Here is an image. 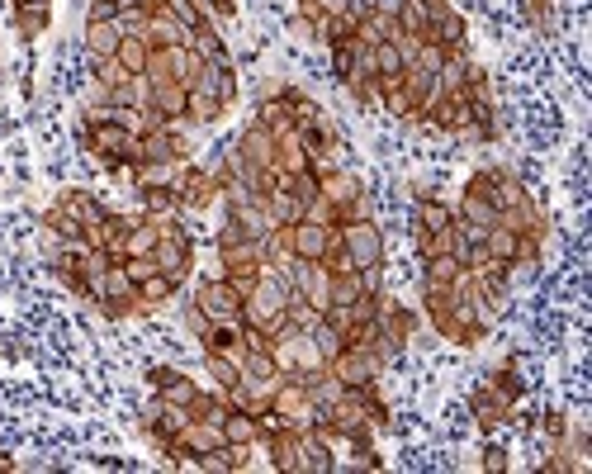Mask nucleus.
I'll use <instances>...</instances> for the list:
<instances>
[{"mask_svg":"<svg viewBox=\"0 0 592 474\" xmlns=\"http://www.w3.org/2000/svg\"><path fill=\"white\" fill-rule=\"evenodd\" d=\"M76 138H81L90 162H100L105 171H114V176H128L133 166L143 162V152H138V133H133V124H128L124 110H109V105L86 110L81 114V124H76Z\"/></svg>","mask_w":592,"mask_h":474,"instance_id":"f257e3e1","label":"nucleus"},{"mask_svg":"<svg viewBox=\"0 0 592 474\" xmlns=\"http://www.w3.org/2000/svg\"><path fill=\"white\" fill-rule=\"evenodd\" d=\"M242 323L252 332H261V337H275V332L289 328V275L285 271H261V280H256V290L242 299Z\"/></svg>","mask_w":592,"mask_h":474,"instance_id":"f03ea898","label":"nucleus"},{"mask_svg":"<svg viewBox=\"0 0 592 474\" xmlns=\"http://www.w3.org/2000/svg\"><path fill=\"white\" fill-rule=\"evenodd\" d=\"M157 223V271H166L171 275V280H180V285H185V280H190V271H195V237L185 233V223L180 219H152Z\"/></svg>","mask_w":592,"mask_h":474,"instance_id":"7ed1b4c3","label":"nucleus"},{"mask_svg":"<svg viewBox=\"0 0 592 474\" xmlns=\"http://www.w3.org/2000/svg\"><path fill=\"white\" fill-rule=\"evenodd\" d=\"M176 195H180V209L185 214H204L223 200V181H218L214 166H199V162H180L176 166Z\"/></svg>","mask_w":592,"mask_h":474,"instance_id":"20e7f679","label":"nucleus"},{"mask_svg":"<svg viewBox=\"0 0 592 474\" xmlns=\"http://www.w3.org/2000/svg\"><path fill=\"white\" fill-rule=\"evenodd\" d=\"M337 237L346 256H351V266L356 271H375L384 266V228L375 219H351V223H337Z\"/></svg>","mask_w":592,"mask_h":474,"instance_id":"39448f33","label":"nucleus"},{"mask_svg":"<svg viewBox=\"0 0 592 474\" xmlns=\"http://www.w3.org/2000/svg\"><path fill=\"white\" fill-rule=\"evenodd\" d=\"M332 375H337L346 389H356V384H375L379 375H384V356H379L375 347H360V342H346V347L332 356V365H327Z\"/></svg>","mask_w":592,"mask_h":474,"instance_id":"423d86ee","label":"nucleus"},{"mask_svg":"<svg viewBox=\"0 0 592 474\" xmlns=\"http://www.w3.org/2000/svg\"><path fill=\"white\" fill-rule=\"evenodd\" d=\"M190 304H199V313L209 323H228V318H242V294L223 280V275H204L190 294Z\"/></svg>","mask_w":592,"mask_h":474,"instance_id":"0eeeda50","label":"nucleus"},{"mask_svg":"<svg viewBox=\"0 0 592 474\" xmlns=\"http://www.w3.org/2000/svg\"><path fill=\"white\" fill-rule=\"evenodd\" d=\"M138 152H143V162H162V166L190 162V143H185L180 124H157L138 133Z\"/></svg>","mask_w":592,"mask_h":474,"instance_id":"6e6552de","label":"nucleus"},{"mask_svg":"<svg viewBox=\"0 0 592 474\" xmlns=\"http://www.w3.org/2000/svg\"><path fill=\"white\" fill-rule=\"evenodd\" d=\"M143 105L162 124H185V110H190V86H180V81H143Z\"/></svg>","mask_w":592,"mask_h":474,"instance_id":"1a4fd4ad","label":"nucleus"},{"mask_svg":"<svg viewBox=\"0 0 592 474\" xmlns=\"http://www.w3.org/2000/svg\"><path fill=\"white\" fill-rule=\"evenodd\" d=\"M233 152L242 157V166H256V171H270L275 166V157H280V138L270 133L266 124H247L242 133H237V143H233Z\"/></svg>","mask_w":592,"mask_h":474,"instance_id":"9d476101","label":"nucleus"},{"mask_svg":"<svg viewBox=\"0 0 592 474\" xmlns=\"http://www.w3.org/2000/svg\"><path fill=\"white\" fill-rule=\"evenodd\" d=\"M195 86L199 91H209L214 100H223L228 110L237 105V67H233V57H218V62H199V72H195Z\"/></svg>","mask_w":592,"mask_h":474,"instance_id":"9b49d317","label":"nucleus"},{"mask_svg":"<svg viewBox=\"0 0 592 474\" xmlns=\"http://www.w3.org/2000/svg\"><path fill=\"white\" fill-rule=\"evenodd\" d=\"M469 413H474L479 427H503V422H512L517 403L503 399V394H498L488 380H479V384H474V394H469Z\"/></svg>","mask_w":592,"mask_h":474,"instance_id":"f8f14e48","label":"nucleus"},{"mask_svg":"<svg viewBox=\"0 0 592 474\" xmlns=\"http://www.w3.org/2000/svg\"><path fill=\"white\" fill-rule=\"evenodd\" d=\"M332 233H337V228H327V223H318V219L289 223V252H294V261H323Z\"/></svg>","mask_w":592,"mask_h":474,"instance_id":"ddd939ff","label":"nucleus"},{"mask_svg":"<svg viewBox=\"0 0 592 474\" xmlns=\"http://www.w3.org/2000/svg\"><path fill=\"white\" fill-rule=\"evenodd\" d=\"M138 214L147 219H180V195L176 185H138Z\"/></svg>","mask_w":592,"mask_h":474,"instance_id":"4468645a","label":"nucleus"},{"mask_svg":"<svg viewBox=\"0 0 592 474\" xmlns=\"http://www.w3.org/2000/svg\"><path fill=\"white\" fill-rule=\"evenodd\" d=\"M256 124H266L275 138H285V133H294V110H289V95H285V86L280 91H270V95H261V105H256V114H252Z\"/></svg>","mask_w":592,"mask_h":474,"instance_id":"2eb2a0df","label":"nucleus"},{"mask_svg":"<svg viewBox=\"0 0 592 474\" xmlns=\"http://www.w3.org/2000/svg\"><path fill=\"white\" fill-rule=\"evenodd\" d=\"M455 223V209H450L441 195H417L413 204V233H446Z\"/></svg>","mask_w":592,"mask_h":474,"instance_id":"dca6fc26","label":"nucleus"},{"mask_svg":"<svg viewBox=\"0 0 592 474\" xmlns=\"http://www.w3.org/2000/svg\"><path fill=\"white\" fill-rule=\"evenodd\" d=\"M57 209H62V214H72L76 223H81V228H95V223L105 219L109 209L105 204H100V195H90V190H62V195H57Z\"/></svg>","mask_w":592,"mask_h":474,"instance_id":"f3484780","label":"nucleus"},{"mask_svg":"<svg viewBox=\"0 0 592 474\" xmlns=\"http://www.w3.org/2000/svg\"><path fill=\"white\" fill-rule=\"evenodd\" d=\"M199 347H204V351H228V356H242V347H247V323H242V318L209 323V328H204V337H199Z\"/></svg>","mask_w":592,"mask_h":474,"instance_id":"a211bd4d","label":"nucleus"},{"mask_svg":"<svg viewBox=\"0 0 592 474\" xmlns=\"http://www.w3.org/2000/svg\"><path fill=\"white\" fill-rule=\"evenodd\" d=\"M143 38L152 48H185V43H190V29H185L180 19H171L166 10H157V15H147Z\"/></svg>","mask_w":592,"mask_h":474,"instance_id":"6ab92c4d","label":"nucleus"},{"mask_svg":"<svg viewBox=\"0 0 592 474\" xmlns=\"http://www.w3.org/2000/svg\"><path fill=\"white\" fill-rule=\"evenodd\" d=\"M218 427H223V441H233V446H261V418L247 408H228Z\"/></svg>","mask_w":592,"mask_h":474,"instance_id":"aec40b11","label":"nucleus"},{"mask_svg":"<svg viewBox=\"0 0 592 474\" xmlns=\"http://www.w3.org/2000/svg\"><path fill=\"white\" fill-rule=\"evenodd\" d=\"M176 294H180V280H171L166 271H157V275H147L143 285H138V304H143V313H157V309H166V304H176Z\"/></svg>","mask_w":592,"mask_h":474,"instance_id":"412c9836","label":"nucleus"},{"mask_svg":"<svg viewBox=\"0 0 592 474\" xmlns=\"http://www.w3.org/2000/svg\"><path fill=\"white\" fill-rule=\"evenodd\" d=\"M119 38H124V24H119V19H114V24H86L90 67H95V62H109V57L119 53Z\"/></svg>","mask_w":592,"mask_h":474,"instance_id":"4be33fe9","label":"nucleus"},{"mask_svg":"<svg viewBox=\"0 0 592 474\" xmlns=\"http://www.w3.org/2000/svg\"><path fill=\"white\" fill-rule=\"evenodd\" d=\"M465 271H469V266H460L450 252L427 256V261H422V290H450V285H455Z\"/></svg>","mask_w":592,"mask_h":474,"instance_id":"5701e85b","label":"nucleus"},{"mask_svg":"<svg viewBox=\"0 0 592 474\" xmlns=\"http://www.w3.org/2000/svg\"><path fill=\"white\" fill-rule=\"evenodd\" d=\"M370 72H375L379 81H394V76L408 72V57H403V48H398V38H384V43L370 48Z\"/></svg>","mask_w":592,"mask_h":474,"instance_id":"b1692460","label":"nucleus"},{"mask_svg":"<svg viewBox=\"0 0 592 474\" xmlns=\"http://www.w3.org/2000/svg\"><path fill=\"white\" fill-rule=\"evenodd\" d=\"M185 48H190L199 62H218V57H233V53H228V43H223V34H218L214 19H204L199 29H190V43H185Z\"/></svg>","mask_w":592,"mask_h":474,"instance_id":"393cba45","label":"nucleus"},{"mask_svg":"<svg viewBox=\"0 0 592 474\" xmlns=\"http://www.w3.org/2000/svg\"><path fill=\"white\" fill-rule=\"evenodd\" d=\"M337 470V451L323 437L304 432V451H299V474H332Z\"/></svg>","mask_w":592,"mask_h":474,"instance_id":"a878e982","label":"nucleus"},{"mask_svg":"<svg viewBox=\"0 0 592 474\" xmlns=\"http://www.w3.org/2000/svg\"><path fill=\"white\" fill-rule=\"evenodd\" d=\"M356 195H365V181H360L351 166H341V171H332V176H323V200L327 204H351Z\"/></svg>","mask_w":592,"mask_h":474,"instance_id":"bb28decb","label":"nucleus"},{"mask_svg":"<svg viewBox=\"0 0 592 474\" xmlns=\"http://www.w3.org/2000/svg\"><path fill=\"white\" fill-rule=\"evenodd\" d=\"M521 200H526V190H521L517 176H512L507 166H493V195H488V204H493L498 214H512Z\"/></svg>","mask_w":592,"mask_h":474,"instance_id":"cd10ccee","label":"nucleus"},{"mask_svg":"<svg viewBox=\"0 0 592 474\" xmlns=\"http://www.w3.org/2000/svg\"><path fill=\"white\" fill-rule=\"evenodd\" d=\"M204 375L214 380V389H233V384H242V365H237V356H228V351H204Z\"/></svg>","mask_w":592,"mask_h":474,"instance_id":"c85d7f7f","label":"nucleus"},{"mask_svg":"<svg viewBox=\"0 0 592 474\" xmlns=\"http://www.w3.org/2000/svg\"><path fill=\"white\" fill-rule=\"evenodd\" d=\"M147 57H152V43H147L143 34H124V38H119V53H114V62H119L128 76H143L147 72Z\"/></svg>","mask_w":592,"mask_h":474,"instance_id":"c756f323","label":"nucleus"},{"mask_svg":"<svg viewBox=\"0 0 592 474\" xmlns=\"http://www.w3.org/2000/svg\"><path fill=\"white\" fill-rule=\"evenodd\" d=\"M15 10V34L19 38H43L53 24V5H10Z\"/></svg>","mask_w":592,"mask_h":474,"instance_id":"7c9ffc66","label":"nucleus"},{"mask_svg":"<svg viewBox=\"0 0 592 474\" xmlns=\"http://www.w3.org/2000/svg\"><path fill=\"white\" fill-rule=\"evenodd\" d=\"M455 219H465L469 228H479V233H488V228H493V223L503 219V214H498V209H493V204L488 200H479V195H460V204H455Z\"/></svg>","mask_w":592,"mask_h":474,"instance_id":"2f4dec72","label":"nucleus"},{"mask_svg":"<svg viewBox=\"0 0 592 474\" xmlns=\"http://www.w3.org/2000/svg\"><path fill=\"white\" fill-rule=\"evenodd\" d=\"M484 256L488 261H503V266H512V256H517V228H507L503 219L493 223L484 233Z\"/></svg>","mask_w":592,"mask_h":474,"instance_id":"473e14b6","label":"nucleus"},{"mask_svg":"<svg viewBox=\"0 0 592 474\" xmlns=\"http://www.w3.org/2000/svg\"><path fill=\"white\" fill-rule=\"evenodd\" d=\"M157 223L147 219V214H138V219H133V228H128V237H124V261L128 256H152L157 252Z\"/></svg>","mask_w":592,"mask_h":474,"instance_id":"72a5a7b5","label":"nucleus"},{"mask_svg":"<svg viewBox=\"0 0 592 474\" xmlns=\"http://www.w3.org/2000/svg\"><path fill=\"white\" fill-rule=\"evenodd\" d=\"M261 200H266L270 219H275V223H285V228H289V223H299V219H304V204L294 200V195H289L285 185H270V190L261 195Z\"/></svg>","mask_w":592,"mask_h":474,"instance_id":"f704fd0d","label":"nucleus"},{"mask_svg":"<svg viewBox=\"0 0 592 474\" xmlns=\"http://www.w3.org/2000/svg\"><path fill=\"white\" fill-rule=\"evenodd\" d=\"M223 114H228V105H223V100H214L209 91L190 86V110H185V124H218Z\"/></svg>","mask_w":592,"mask_h":474,"instance_id":"c9c22d12","label":"nucleus"},{"mask_svg":"<svg viewBox=\"0 0 592 474\" xmlns=\"http://www.w3.org/2000/svg\"><path fill=\"white\" fill-rule=\"evenodd\" d=\"M484 380L493 384V389H498L503 399H512V403H521V394H526V380L517 375V365H512V361H498V365H493V370L484 375Z\"/></svg>","mask_w":592,"mask_h":474,"instance_id":"e433bc0d","label":"nucleus"},{"mask_svg":"<svg viewBox=\"0 0 592 474\" xmlns=\"http://www.w3.org/2000/svg\"><path fill=\"white\" fill-rule=\"evenodd\" d=\"M545 256V233H517V256H512V275L517 271H536Z\"/></svg>","mask_w":592,"mask_h":474,"instance_id":"4c0bfd02","label":"nucleus"},{"mask_svg":"<svg viewBox=\"0 0 592 474\" xmlns=\"http://www.w3.org/2000/svg\"><path fill=\"white\" fill-rule=\"evenodd\" d=\"M327 62H332V76L337 81H351L356 76V62H360V43H327Z\"/></svg>","mask_w":592,"mask_h":474,"instance_id":"58836bf2","label":"nucleus"},{"mask_svg":"<svg viewBox=\"0 0 592 474\" xmlns=\"http://www.w3.org/2000/svg\"><path fill=\"white\" fill-rule=\"evenodd\" d=\"M199 389H204V384L199 380H190V375H185V370H180L176 380L166 384V389H157V399H166V403H180V408H190V403H195V394Z\"/></svg>","mask_w":592,"mask_h":474,"instance_id":"ea45409f","label":"nucleus"},{"mask_svg":"<svg viewBox=\"0 0 592 474\" xmlns=\"http://www.w3.org/2000/svg\"><path fill=\"white\" fill-rule=\"evenodd\" d=\"M166 15L180 19L185 29H199L209 19V10H204V0H166Z\"/></svg>","mask_w":592,"mask_h":474,"instance_id":"a19ab883","label":"nucleus"},{"mask_svg":"<svg viewBox=\"0 0 592 474\" xmlns=\"http://www.w3.org/2000/svg\"><path fill=\"white\" fill-rule=\"evenodd\" d=\"M521 10H526V19L536 24L540 34L555 29V0H521Z\"/></svg>","mask_w":592,"mask_h":474,"instance_id":"79ce46f5","label":"nucleus"},{"mask_svg":"<svg viewBox=\"0 0 592 474\" xmlns=\"http://www.w3.org/2000/svg\"><path fill=\"white\" fill-rule=\"evenodd\" d=\"M313 342H318V356H323L327 365H332V356L346 347V342H341V332H332L327 323H318V328H313Z\"/></svg>","mask_w":592,"mask_h":474,"instance_id":"37998d69","label":"nucleus"},{"mask_svg":"<svg viewBox=\"0 0 592 474\" xmlns=\"http://www.w3.org/2000/svg\"><path fill=\"white\" fill-rule=\"evenodd\" d=\"M119 19V0H90L86 5V24H114Z\"/></svg>","mask_w":592,"mask_h":474,"instance_id":"c03bdc74","label":"nucleus"},{"mask_svg":"<svg viewBox=\"0 0 592 474\" xmlns=\"http://www.w3.org/2000/svg\"><path fill=\"white\" fill-rule=\"evenodd\" d=\"M540 432H545V441H564L569 437V418H564V413H540Z\"/></svg>","mask_w":592,"mask_h":474,"instance_id":"a18cd8bd","label":"nucleus"},{"mask_svg":"<svg viewBox=\"0 0 592 474\" xmlns=\"http://www.w3.org/2000/svg\"><path fill=\"white\" fill-rule=\"evenodd\" d=\"M124 271L133 275V285H143L147 275H157V256H128Z\"/></svg>","mask_w":592,"mask_h":474,"instance_id":"49530a36","label":"nucleus"},{"mask_svg":"<svg viewBox=\"0 0 592 474\" xmlns=\"http://www.w3.org/2000/svg\"><path fill=\"white\" fill-rule=\"evenodd\" d=\"M479 465H484L488 474H503L507 465H512V460H507V451H503V446H484V460H479Z\"/></svg>","mask_w":592,"mask_h":474,"instance_id":"de8ad7c7","label":"nucleus"},{"mask_svg":"<svg viewBox=\"0 0 592 474\" xmlns=\"http://www.w3.org/2000/svg\"><path fill=\"white\" fill-rule=\"evenodd\" d=\"M185 328L195 332V342H199V337H204V328H209V318L199 313V304H185Z\"/></svg>","mask_w":592,"mask_h":474,"instance_id":"09e8293b","label":"nucleus"},{"mask_svg":"<svg viewBox=\"0 0 592 474\" xmlns=\"http://www.w3.org/2000/svg\"><path fill=\"white\" fill-rule=\"evenodd\" d=\"M209 19H233L237 15V0H204Z\"/></svg>","mask_w":592,"mask_h":474,"instance_id":"8fccbe9b","label":"nucleus"},{"mask_svg":"<svg viewBox=\"0 0 592 474\" xmlns=\"http://www.w3.org/2000/svg\"><path fill=\"white\" fill-rule=\"evenodd\" d=\"M128 10H147V15H157V10H166V0H119V15H128Z\"/></svg>","mask_w":592,"mask_h":474,"instance_id":"3c124183","label":"nucleus"},{"mask_svg":"<svg viewBox=\"0 0 592 474\" xmlns=\"http://www.w3.org/2000/svg\"><path fill=\"white\" fill-rule=\"evenodd\" d=\"M10 470H15V460H10L5 451H0V474H10Z\"/></svg>","mask_w":592,"mask_h":474,"instance_id":"603ef678","label":"nucleus"},{"mask_svg":"<svg viewBox=\"0 0 592 474\" xmlns=\"http://www.w3.org/2000/svg\"><path fill=\"white\" fill-rule=\"evenodd\" d=\"M10 5H53V0H10Z\"/></svg>","mask_w":592,"mask_h":474,"instance_id":"864d4df0","label":"nucleus"}]
</instances>
